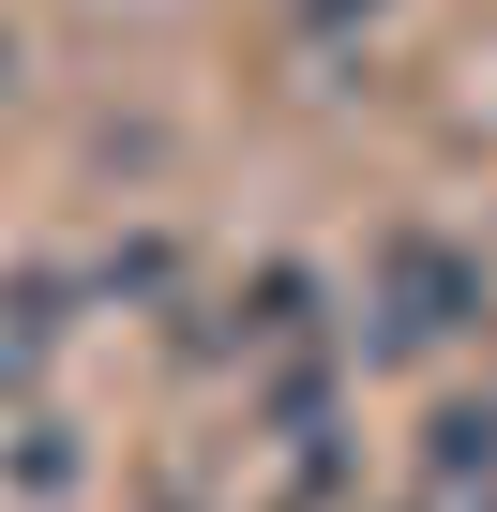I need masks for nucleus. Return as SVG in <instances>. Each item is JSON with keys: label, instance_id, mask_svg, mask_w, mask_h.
<instances>
[{"label": "nucleus", "instance_id": "obj_1", "mask_svg": "<svg viewBox=\"0 0 497 512\" xmlns=\"http://www.w3.org/2000/svg\"><path fill=\"white\" fill-rule=\"evenodd\" d=\"M467 317H482V256H467V241H437V226H392V241L362 256L347 362H437Z\"/></svg>", "mask_w": 497, "mask_h": 512}, {"label": "nucleus", "instance_id": "obj_2", "mask_svg": "<svg viewBox=\"0 0 497 512\" xmlns=\"http://www.w3.org/2000/svg\"><path fill=\"white\" fill-rule=\"evenodd\" d=\"M226 347H241V377H257V362H317V347H332V272L257 256V272H241V302H226Z\"/></svg>", "mask_w": 497, "mask_h": 512}, {"label": "nucleus", "instance_id": "obj_3", "mask_svg": "<svg viewBox=\"0 0 497 512\" xmlns=\"http://www.w3.org/2000/svg\"><path fill=\"white\" fill-rule=\"evenodd\" d=\"M61 332H76V272H0V392L46 377Z\"/></svg>", "mask_w": 497, "mask_h": 512}, {"label": "nucleus", "instance_id": "obj_4", "mask_svg": "<svg viewBox=\"0 0 497 512\" xmlns=\"http://www.w3.org/2000/svg\"><path fill=\"white\" fill-rule=\"evenodd\" d=\"M0 482H16L31 512H61V497L91 482V437H76L61 407H16V422H0Z\"/></svg>", "mask_w": 497, "mask_h": 512}, {"label": "nucleus", "instance_id": "obj_5", "mask_svg": "<svg viewBox=\"0 0 497 512\" xmlns=\"http://www.w3.org/2000/svg\"><path fill=\"white\" fill-rule=\"evenodd\" d=\"M302 31H377V0H302Z\"/></svg>", "mask_w": 497, "mask_h": 512}, {"label": "nucleus", "instance_id": "obj_6", "mask_svg": "<svg viewBox=\"0 0 497 512\" xmlns=\"http://www.w3.org/2000/svg\"><path fill=\"white\" fill-rule=\"evenodd\" d=\"M0 91H16V31H0Z\"/></svg>", "mask_w": 497, "mask_h": 512}, {"label": "nucleus", "instance_id": "obj_7", "mask_svg": "<svg viewBox=\"0 0 497 512\" xmlns=\"http://www.w3.org/2000/svg\"><path fill=\"white\" fill-rule=\"evenodd\" d=\"M151 512H211V497H151Z\"/></svg>", "mask_w": 497, "mask_h": 512}, {"label": "nucleus", "instance_id": "obj_8", "mask_svg": "<svg viewBox=\"0 0 497 512\" xmlns=\"http://www.w3.org/2000/svg\"><path fill=\"white\" fill-rule=\"evenodd\" d=\"M437 512H497V497H437Z\"/></svg>", "mask_w": 497, "mask_h": 512}]
</instances>
